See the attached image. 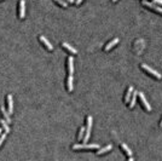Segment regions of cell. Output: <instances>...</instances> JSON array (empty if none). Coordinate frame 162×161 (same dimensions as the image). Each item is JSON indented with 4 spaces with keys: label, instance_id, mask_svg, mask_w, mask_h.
Returning a JSON list of instances; mask_svg holds the SVG:
<instances>
[{
    "label": "cell",
    "instance_id": "23",
    "mask_svg": "<svg viewBox=\"0 0 162 161\" xmlns=\"http://www.w3.org/2000/svg\"><path fill=\"white\" fill-rule=\"evenodd\" d=\"M81 3H82V0H76V1H75V4H76V5H80Z\"/></svg>",
    "mask_w": 162,
    "mask_h": 161
},
{
    "label": "cell",
    "instance_id": "20",
    "mask_svg": "<svg viewBox=\"0 0 162 161\" xmlns=\"http://www.w3.org/2000/svg\"><path fill=\"white\" fill-rule=\"evenodd\" d=\"M55 1L57 4H60L61 6H63V7H68V3L65 1V0H55Z\"/></svg>",
    "mask_w": 162,
    "mask_h": 161
},
{
    "label": "cell",
    "instance_id": "19",
    "mask_svg": "<svg viewBox=\"0 0 162 161\" xmlns=\"http://www.w3.org/2000/svg\"><path fill=\"white\" fill-rule=\"evenodd\" d=\"M85 131H86V128H85V127H81V128H80V133H79V141H82V139H84Z\"/></svg>",
    "mask_w": 162,
    "mask_h": 161
},
{
    "label": "cell",
    "instance_id": "10",
    "mask_svg": "<svg viewBox=\"0 0 162 161\" xmlns=\"http://www.w3.org/2000/svg\"><path fill=\"white\" fill-rule=\"evenodd\" d=\"M0 113L3 114V116H4V119L7 121V122H11V118H10V114H9V112H6V109H5V107L3 105V107H0Z\"/></svg>",
    "mask_w": 162,
    "mask_h": 161
},
{
    "label": "cell",
    "instance_id": "22",
    "mask_svg": "<svg viewBox=\"0 0 162 161\" xmlns=\"http://www.w3.org/2000/svg\"><path fill=\"white\" fill-rule=\"evenodd\" d=\"M154 4H156V5H162V0H154Z\"/></svg>",
    "mask_w": 162,
    "mask_h": 161
},
{
    "label": "cell",
    "instance_id": "15",
    "mask_svg": "<svg viewBox=\"0 0 162 161\" xmlns=\"http://www.w3.org/2000/svg\"><path fill=\"white\" fill-rule=\"evenodd\" d=\"M0 125H1V127L4 128L5 133H9V132H10V127H9V125H7V121H6L4 118L0 119Z\"/></svg>",
    "mask_w": 162,
    "mask_h": 161
},
{
    "label": "cell",
    "instance_id": "24",
    "mask_svg": "<svg viewBox=\"0 0 162 161\" xmlns=\"http://www.w3.org/2000/svg\"><path fill=\"white\" fill-rule=\"evenodd\" d=\"M67 3H74V0H65Z\"/></svg>",
    "mask_w": 162,
    "mask_h": 161
},
{
    "label": "cell",
    "instance_id": "14",
    "mask_svg": "<svg viewBox=\"0 0 162 161\" xmlns=\"http://www.w3.org/2000/svg\"><path fill=\"white\" fill-rule=\"evenodd\" d=\"M73 83H74V78H73V75L69 74L68 80H67V86H68V91H69V92H71L73 89H74V86H73Z\"/></svg>",
    "mask_w": 162,
    "mask_h": 161
},
{
    "label": "cell",
    "instance_id": "13",
    "mask_svg": "<svg viewBox=\"0 0 162 161\" xmlns=\"http://www.w3.org/2000/svg\"><path fill=\"white\" fill-rule=\"evenodd\" d=\"M117 42H119V39H117V38H114V39H113L111 41H110V42H108V45H105L104 50H105V51H109L110 49H113V47L116 45Z\"/></svg>",
    "mask_w": 162,
    "mask_h": 161
},
{
    "label": "cell",
    "instance_id": "17",
    "mask_svg": "<svg viewBox=\"0 0 162 161\" xmlns=\"http://www.w3.org/2000/svg\"><path fill=\"white\" fill-rule=\"evenodd\" d=\"M111 148H113V145H111V144L107 145V147H104V148H100V149H98V151H97V155L104 154V153H107V151H109V150H111Z\"/></svg>",
    "mask_w": 162,
    "mask_h": 161
},
{
    "label": "cell",
    "instance_id": "26",
    "mask_svg": "<svg viewBox=\"0 0 162 161\" xmlns=\"http://www.w3.org/2000/svg\"><path fill=\"white\" fill-rule=\"evenodd\" d=\"M113 1H114V3H116V1H117V0H113Z\"/></svg>",
    "mask_w": 162,
    "mask_h": 161
},
{
    "label": "cell",
    "instance_id": "12",
    "mask_svg": "<svg viewBox=\"0 0 162 161\" xmlns=\"http://www.w3.org/2000/svg\"><path fill=\"white\" fill-rule=\"evenodd\" d=\"M62 46H63L64 49H67V50L69 51V52H71V53H74V55H76V53H78V50H76V49H74L71 45H69L68 42H62Z\"/></svg>",
    "mask_w": 162,
    "mask_h": 161
},
{
    "label": "cell",
    "instance_id": "5",
    "mask_svg": "<svg viewBox=\"0 0 162 161\" xmlns=\"http://www.w3.org/2000/svg\"><path fill=\"white\" fill-rule=\"evenodd\" d=\"M138 96H139V98H141V101H142V103H143L144 108H145L148 112H151V105L148 103V101H146V98H145V96H144V93H143V92H138Z\"/></svg>",
    "mask_w": 162,
    "mask_h": 161
},
{
    "label": "cell",
    "instance_id": "21",
    "mask_svg": "<svg viewBox=\"0 0 162 161\" xmlns=\"http://www.w3.org/2000/svg\"><path fill=\"white\" fill-rule=\"evenodd\" d=\"M5 139H6V133H4V135L0 136V147H1V144L5 142Z\"/></svg>",
    "mask_w": 162,
    "mask_h": 161
},
{
    "label": "cell",
    "instance_id": "6",
    "mask_svg": "<svg viewBox=\"0 0 162 161\" xmlns=\"http://www.w3.org/2000/svg\"><path fill=\"white\" fill-rule=\"evenodd\" d=\"M18 17L21 19H23L26 17V1L24 0H19V13Z\"/></svg>",
    "mask_w": 162,
    "mask_h": 161
},
{
    "label": "cell",
    "instance_id": "1",
    "mask_svg": "<svg viewBox=\"0 0 162 161\" xmlns=\"http://www.w3.org/2000/svg\"><path fill=\"white\" fill-rule=\"evenodd\" d=\"M92 121H93L92 116H91V115H90V116H87V127H86V131H85V136H84V139H82V142H84V143H87V142H88V139H90V135H91V127H92Z\"/></svg>",
    "mask_w": 162,
    "mask_h": 161
},
{
    "label": "cell",
    "instance_id": "3",
    "mask_svg": "<svg viewBox=\"0 0 162 161\" xmlns=\"http://www.w3.org/2000/svg\"><path fill=\"white\" fill-rule=\"evenodd\" d=\"M142 68H143L144 70H146V71H148V73H149V74H151L152 76H155L156 79H161V78H162V75L160 74V73H159V71H156L155 69H152L151 67H149V65H148V64H142Z\"/></svg>",
    "mask_w": 162,
    "mask_h": 161
},
{
    "label": "cell",
    "instance_id": "7",
    "mask_svg": "<svg viewBox=\"0 0 162 161\" xmlns=\"http://www.w3.org/2000/svg\"><path fill=\"white\" fill-rule=\"evenodd\" d=\"M39 40H40V41L44 44V45H45V47H46L47 50H50V51H52V50H53V46L51 45V44H50V41H48V40L45 38V36L40 35V36H39Z\"/></svg>",
    "mask_w": 162,
    "mask_h": 161
},
{
    "label": "cell",
    "instance_id": "18",
    "mask_svg": "<svg viewBox=\"0 0 162 161\" xmlns=\"http://www.w3.org/2000/svg\"><path fill=\"white\" fill-rule=\"evenodd\" d=\"M121 148L123 149V151L125 153H126V154L128 155V156H132V151H131V149L127 147V145L126 144H125V143H121Z\"/></svg>",
    "mask_w": 162,
    "mask_h": 161
},
{
    "label": "cell",
    "instance_id": "4",
    "mask_svg": "<svg viewBox=\"0 0 162 161\" xmlns=\"http://www.w3.org/2000/svg\"><path fill=\"white\" fill-rule=\"evenodd\" d=\"M142 4H143L144 6H146V7H149V9H151V10H154V11H156V12H159V13H161V15H162V7L157 6L156 4H154V3H149V1H145V0H143Z\"/></svg>",
    "mask_w": 162,
    "mask_h": 161
},
{
    "label": "cell",
    "instance_id": "9",
    "mask_svg": "<svg viewBox=\"0 0 162 161\" xmlns=\"http://www.w3.org/2000/svg\"><path fill=\"white\" fill-rule=\"evenodd\" d=\"M68 70H69V74L73 75V73H74V58L71 56L68 57Z\"/></svg>",
    "mask_w": 162,
    "mask_h": 161
},
{
    "label": "cell",
    "instance_id": "27",
    "mask_svg": "<svg viewBox=\"0 0 162 161\" xmlns=\"http://www.w3.org/2000/svg\"><path fill=\"white\" fill-rule=\"evenodd\" d=\"M161 127H162V121H161Z\"/></svg>",
    "mask_w": 162,
    "mask_h": 161
},
{
    "label": "cell",
    "instance_id": "25",
    "mask_svg": "<svg viewBox=\"0 0 162 161\" xmlns=\"http://www.w3.org/2000/svg\"><path fill=\"white\" fill-rule=\"evenodd\" d=\"M1 132H3V127H1V128H0V136H1Z\"/></svg>",
    "mask_w": 162,
    "mask_h": 161
},
{
    "label": "cell",
    "instance_id": "16",
    "mask_svg": "<svg viewBox=\"0 0 162 161\" xmlns=\"http://www.w3.org/2000/svg\"><path fill=\"white\" fill-rule=\"evenodd\" d=\"M132 93H133V87L129 86V87H128V90H127L126 96H125V102H126V103H129V99H131Z\"/></svg>",
    "mask_w": 162,
    "mask_h": 161
},
{
    "label": "cell",
    "instance_id": "11",
    "mask_svg": "<svg viewBox=\"0 0 162 161\" xmlns=\"http://www.w3.org/2000/svg\"><path fill=\"white\" fill-rule=\"evenodd\" d=\"M137 96H138V92H137V91H133V93H132V96H131V99H129V103H128L131 109L136 105V99H137Z\"/></svg>",
    "mask_w": 162,
    "mask_h": 161
},
{
    "label": "cell",
    "instance_id": "2",
    "mask_svg": "<svg viewBox=\"0 0 162 161\" xmlns=\"http://www.w3.org/2000/svg\"><path fill=\"white\" fill-rule=\"evenodd\" d=\"M99 148V144H75L73 145V150H81V149H98Z\"/></svg>",
    "mask_w": 162,
    "mask_h": 161
},
{
    "label": "cell",
    "instance_id": "8",
    "mask_svg": "<svg viewBox=\"0 0 162 161\" xmlns=\"http://www.w3.org/2000/svg\"><path fill=\"white\" fill-rule=\"evenodd\" d=\"M7 108H9V114H13V99L11 94L7 96Z\"/></svg>",
    "mask_w": 162,
    "mask_h": 161
}]
</instances>
